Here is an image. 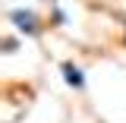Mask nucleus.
Here are the masks:
<instances>
[{
	"label": "nucleus",
	"mask_w": 126,
	"mask_h": 123,
	"mask_svg": "<svg viewBox=\"0 0 126 123\" xmlns=\"http://www.w3.org/2000/svg\"><path fill=\"white\" fill-rule=\"evenodd\" d=\"M63 76H66V85H73V88H82V85H85L82 70H79V66H73V63H63Z\"/></svg>",
	"instance_id": "obj_2"
},
{
	"label": "nucleus",
	"mask_w": 126,
	"mask_h": 123,
	"mask_svg": "<svg viewBox=\"0 0 126 123\" xmlns=\"http://www.w3.org/2000/svg\"><path fill=\"white\" fill-rule=\"evenodd\" d=\"M10 19H13L16 29L25 32V35H35V32H38V16L32 13V10H13V13H10Z\"/></svg>",
	"instance_id": "obj_1"
}]
</instances>
